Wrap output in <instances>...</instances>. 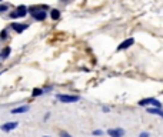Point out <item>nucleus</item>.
<instances>
[{"label": "nucleus", "instance_id": "1", "mask_svg": "<svg viewBox=\"0 0 163 137\" xmlns=\"http://www.w3.org/2000/svg\"><path fill=\"white\" fill-rule=\"evenodd\" d=\"M29 12L36 20H45L46 19V12H43L40 7H32L29 9Z\"/></svg>", "mask_w": 163, "mask_h": 137}, {"label": "nucleus", "instance_id": "2", "mask_svg": "<svg viewBox=\"0 0 163 137\" xmlns=\"http://www.w3.org/2000/svg\"><path fill=\"white\" fill-rule=\"evenodd\" d=\"M139 104L140 106H147V104H152L153 107H156V109H160L162 104H160V101L157 100V98H153V97H147V98H142L140 101H139Z\"/></svg>", "mask_w": 163, "mask_h": 137}, {"label": "nucleus", "instance_id": "3", "mask_svg": "<svg viewBox=\"0 0 163 137\" xmlns=\"http://www.w3.org/2000/svg\"><path fill=\"white\" fill-rule=\"evenodd\" d=\"M59 101L62 103H74V101H79V96H70V94H57L56 96Z\"/></svg>", "mask_w": 163, "mask_h": 137}, {"label": "nucleus", "instance_id": "4", "mask_svg": "<svg viewBox=\"0 0 163 137\" xmlns=\"http://www.w3.org/2000/svg\"><path fill=\"white\" fill-rule=\"evenodd\" d=\"M26 14H27V7L26 6H19L16 12L10 13V17H12V19H17V17H25Z\"/></svg>", "mask_w": 163, "mask_h": 137}, {"label": "nucleus", "instance_id": "5", "mask_svg": "<svg viewBox=\"0 0 163 137\" xmlns=\"http://www.w3.org/2000/svg\"><path fill=\"white\" fill-rule=\"evenodd\" d=\"M133 43H135V39H133V37H130V39H126L124 41H122V43H120V44L118 46V52L129 49L130 46H133Z\"/></svg>", "mask_w": 163, "mask_h": 137}, {"label": "nucleus", "instance_id": "6", "mask_svg": "<svg viewBox=\"0 0 163 137\" xmlns=\"http://www.w3.org/2000/svg\"><path fill=\"white\" fill-rule=\"evenodd\" d=\"M107 134L110 137H123L124 130L123 129H110V130H107Z\"/></svg>", "mask_w": 163, "mask_h": 137}, {"label": "nucleus", "instance_id": "7", "mask_svg": "<svg viewBox=\"0 0 163 137\" xmlns=\"http://www.w3.org/2000/svg\"><path fill=\"white\" fill-rule=\"evenodd\" d=\"M17 126H19V123H17V121H10V123L3 124V126H1L0 129H1L3 131H10V130H14V129H16Z\"/></svg>", "mask_w": 163, "mask_h": 137}, {"label": "nucleus", "instance_id": "8", "mask_svg": "<svg viewBox=\"0 0 163 137\" xmlns=\"http://www.w3.org/2000/svg\"><path fill=\"white\" fill-rule=\"evenodd\" d=\"M12 27H13V30H16L17 33H22V32H25L27 27H29V24H20V23H13V24H12Z\"/></svg>", "mask_w": 163, "mask_h": 137}, {"label": "nucleus", "instance_id": "9", "mask_svg": "<svg viewBox=\"0 0 163 137\" xmlns=\"http://www.w3.org/2000/svg\"><path fill=\"white\" fill-rule=\"evenodd\" d=\"M147 113H150V114H157V116H160V117L163 118V111H162V109H156V107H149V109H147Z\"/></svg>", "mask_w": 163, "mask_h": 137}, {"label": "nucleus", "instance_id": "10", "mask_svg": "<svg viewBox=\"0 0 163 137\" xmlns=\"http://www.w3.org/2000/svg\"><path fill=\"white\" fill-rule=\"evenodd\" d=\"M27 110H29V107H27V106H22V107L13 109V110H12V113H13V114H17V113H26Z\"/></svg>", "mask_w": 163, "mask_h": 137}, {"label": "nucleus", "instance_id": "11", "mask_svg": "<svg viewBox=\"0 0 163 137\" xmlns=\"http://www.w3.org/2000/svg\"><path fill=\"white\" fill-rule=\"evenodd\" d=\"M50 17H52L53 20H59L60 19V12L57 10V9H53L52 12H50Z\"/></svg>", "mask_w": 163, "mask_h": 137}, {"label": "nucleus", "instance_id": "12", "mask_svg": "<svg viewBox=\"0 0 163 137\" xmlns=\"http://www.w3.org/2000/svg\"><path fill=\"white\" fill-rule=\"evenodd\" d=\"M9 54H10V47H6V49L3 50V53H1V57L6 59V57H9Z\"/></svg>", "mask_w": 163, "mask_h": 137}, {"label": "nucleus", "instance_id": "13", "mask_svg": "<svg viewBox=\"0 0 163 137\" xmlns=\"http://www.w3.org/2000/svg\"><path fill=\"white\" fill-rule=\"evenodd\" d=\"M43 93H45V91L42 90V89H34L32 94L34 96V97H37V96H40V94H43Z\"/></svg>", "mask_w": 163, "mask_h": 137}, {"label": "nucleus", "instance_id": "14", "mask_svg": "<svg viewBox=\"0 0 163 137\" xmlns=\"http://www.w3.org/2000/svg\"><path fill=\"white\" fill-rule=\"evenodd\" d=\"M0 39L1 40L7 39V30H1V33H0Z\"/></svg>", "mask_w": 163, "mask_h": 137}, {"label": "nucleus", "instance_id": "15", "mask_svg": "<svg viewBox=\"0 0 163 137\" xmlns=\"http://www.w3.org/2000/svg\"><path fill=\"white\" fill-rule=\"evenodd\" d=\"M7 9H9L7 4H0V12H6Z\"/></svg>", "mask_w": 163, "mask_h": 137}, {"label": "nucleus", "instance_id": "16", "mask_svg": "<svg viewBox=\"0 0 163 137\" xmlns=\"http://www.w3.org/2000/svg\"><path fill=\"white\" fill-rule=\"evenodd\" d=\"M93 136H102V131H100V130H95V131H93Z\"/></svg>", "mask_w": 163, "mask_h": 137}, {"label": "nucleus", "instance_id": "17", "mask_svg": "<svg viewBox=\"0 0 163 137\" xmlns=\"http://www.w3.org/2000/svg\"><path fill=\"white\" fill-rule=\"evenodd\" d=\"M139 137H149V133H146V131H144V133H142Z\"/></svg>", "mask_w": 163, "mask_h": 137}, {"label": "nucleus", "instance_id": "18", "mask_svg": "<svg viewBox=\"0 0 163 137\" xmlns=\"http://www.w3.org/2000/svg\"><path fill=\"white\" fill-rule=\"evenodd\" d=\"M62 137H70V134H67V133H62Z\"/></svg>", "mask_w": 163, "mask_h": 137}, {"label": "nucleus", "instance_id": "19", "mask_svg": "<svg viewBox=\"0 0 163 137\" xmlns=\"http://www.w3.org/2000/svg\"><path fill=\"white\" fill-rule=\"evenodd\" d=\"M45 137H49V136H45Z\"/></svg>", "mask_w": 163, "mask_h": 137}, {"label": "nucleus", "instance_id": "20", "mask_svg": "<svg viewBox=\"0 0 163 137\" xmlns=\"http://www.w3.org/2000/svg\"><path fill=\"white\" fill-rule=\"evenodd\" d=\"M0 1H1V0H0Z\"/></svg>", "mask_w": 163, "mask_h": 137}]
</instances>
